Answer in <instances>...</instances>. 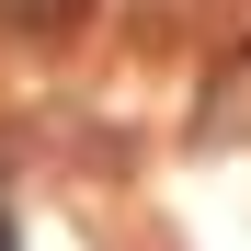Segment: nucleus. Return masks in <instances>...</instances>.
<instances>
[{
    "mask_svg": "<svg viewBox=\"0 0 251 251\" xmlns=\"http://www.w3.org/2000/svg\"><path fill=\"white\" fill-rule=\"evenodd\" d=\"M80 23H92V0H0V34H34V46H57Z\"/></svg>",
    "mask_w": 251,
    "mask_h": 251,
    "instance_id": "f03ea898",
    "label": "nucleus"
},
{
    "mask_svg": "<svg viewBox=\"0 0 251 251\" xmlns=\"http://www.w3.org/2000/svg\"><path fill=\"white\" fill-rule=\"evenodd\" d=\"M0 251H12V217H0Z\"/></svg>",
    "mask_w": 251,
    "mask_h": 251,
    "instance_id": "7ed1b4c3",
    "label": "nucleus"
},
{
    "mask_svg": "<svg viewBox=\"0 0 251 251\" xmlns=\"http://www.w3.org/2000/svg\"><path fill=\"white\" fill-rule=\"evenodd\" d=\"M251 137V46L217 57V80H205V103H194V149H240Z\"/></svg>",
    "mask_w": 251,
    "mask_h": 251,
    "instance_id": "f257e3e1",
    "label": "nucleus"
}]
</instances>
